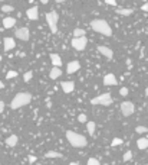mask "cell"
I'll use <instances>...</instances> for the list:
<instances>
[{
  "label": "cell",
  "mask_w": 148,
  "mask_h": 165,
  "mask_svg": "<svg viewBox=\"0 0 148 165\" xmlns=\"http://www.w3.org/2000/svg\"><path fill=\"white\" fill-rule=\"evenodd\" d=\"M88 45V38L82 36V38H72V48H75L76 51H83Z\"/></svg>",
  "instance_id": "52a82bcc"
},
{
  "label": "cell",
  "mask_w": 148,
  "mask_h": 165,
  "mask_svg": "<svg viewBox=\"0 0 148 165\" xmlns=\"http://www.w3.org/2000/svg\"><path fill=\"white\" fill-rule=\"evenodd\" d=\"M61 74H62L61 68L53 67L52 70H50V72H49V77L52 78V80H56V78H59V77H61Z\"/></svg>",
  "instance_id": "d6986e66"
},
{
  "label": "cell",
  "mask_w": 148,
  "mask_h": 165,
  "mask_svg": "<svg viewBox=\"0 0 148 165\" xmlns=\"http://www.w3.org/2000/svg\"><path fill=\"white\" fill-rule=\"evenodd\" d=\"M2 12H6V13L15 12V7H13V6H9V4H3V6H2Z\"/></svg>",
  "instance_id": "4316f807"
},
{
  "label": "cell",
  "mask_w": 148,
  "mask_h": 165,
  "mask_svg": "<svg viewBox=\"0 0 148 165\" xmlns=\"http://www.w3.org/2000/svg\"><path fill=\"white\" fill-rule=\"evenodd\" d=\"M118 84V80L114 74H107L104 77V85H116Z\"/></svg>",
  "instance_id": "5bb4252c"
},
{
  "label": "cell",
  "mask_w": 148,
  "mask_h": 165,
  "mask_svg": "<svg viewBox=\"0 0 148 165\" xmlns=\"http://www.w3.org/2000/svg\"><path fill=\"white\" fill-rule=\"evenodd\" d=\"M78 122H81V123H88L89 120H88V116L85 113H81L78 116Z\"/></svg>",
  "instance_id": "cb8c5ba5"
},
{
  "label": "cell",
  "mask_w": 148,
  "mask_h": 165,
  "mask_svg": "<svg viewBox=\"0 0 148 165\" xmlns=\"http://www.w3.org/2000/svg\"><path fill=\"white\" fill-rule=\"evenodd\" d=\"M91 28L92 30L95 32H98V34L104 35V36H112V28L109 26L107 21H104V19H94V21H91Z\"/></svg>",
  "instance_id": "6da1fadb"
},
{
  "label": "cell",
  "mask_w": 148,
  "mask_h": 165,
  "mask_svg": "<svg viewBox=\"0 0 148 165\" xmlns=\"http://www.w3.org/2000/svg\"><path fill=\"white\" fill-rule=\"evenodd\" d=\"M74 38H82V36H85V30L82 29V28H76V29H74Z\"/></svg>",
  "instance_id": "7402d4cb"
},
{
  "label": "cell",
  "mask_w": 148,
  "mask_h": 165,
  "mask_svg": "<svg viewBox=\"0 0 148 165\" xmlns=\"http://www.w3.org/2000/svg\"><path fill=\"white\" fill-rule=\"evenodd\" d=\"M50 61H52V64H53V67H56V68L62 67V58L58 54H50Z\"/></svg>",
  "instance_id": "2e32d148"
},
{
  "label": "cell",
  "mask_w": 148,
  "mask_h": 165,
  "mask_svg": "<svg viewBox=\"0 0 148 165\" xmlns=\"http://www.w3.org/2000/svg\"><path fill=\"white\" fill-rule=\"evenodd\" d=\"M122 144H124V140L121 138H114L111 142V146H118V145H122Z\"/></svg>",
  "instance_id": "484cf974"
},
{
  "label": "cell",
  "mask_w": 148,
  "mask_h": 165,
  "mask_svg": "<svg viewBox=\"0 0 148 165\" xmlns=\"http://www.w3.org/2000/svg\"><path fill=\"white\" fill-rule=\"evenodd\" d=\"M137 146H138V149H147L148 148V138H141V139L137 140Z\"/></svg>",
  "instance_id": "ac0fdd59"
},
{
  "label": "cell",
  "mask_w": 148,
  "mask_h": 165,
  "mask_svg": "<svg viewBox=\"0 0 148 165\" xmlns=\"http://www.w3.org/2000/svg\"><path fill=\"white\" fill-rule=\"evenodd\" d=\"M134 112H135V106H134L132 102H122L121 103V113H122V116L129 117V116L134 114Z\"/></svg>",
  "instance_id": "8992f818"
},
{
  "label": "cell",
  "mask_w": 148,
  "mask_h": 165,
  "mask_svg": "<svg viewBox=\"0 0 148 165\" xmlns=\"http://www.w3.org/2000/svg\"><path fill=\"white\" fill-rule=\"evenodd\" d=\"M98 52L101 55H104L107 59H112V57H114V51H112L111 48L104 47V45H99L98 47Z\"/></svg>",
  "instance_id": "9c48e42d"
},
{
  "label": "cell",
  "mask_w": 148,
  "mask_h": 165,
  "mask_svg": "<svg viewBox=\"0 0 148 165\" xmlns=\"http://www.w3.org/2000/svg\"><path fill=\"white\" fill-rule=\"evenodd\" d=\"M17 77V71H15V70H12V71H9L7 74H6V78L7 80H10V78H16Z\"/></svg>",
  "instance_id": "f546056e"
},
{
  "label": "cell",
  "mask_w": 148,
  "mask_h": 165,
  "mask_svg": "<svg viewBox=\"0 0 148 165\" xmlns=\"http://www.w3.org/2000/svg\"><path fill=\"white\" fill-rule=\"evenodd\" d=\"M132 158V151H127V152L124 154V157H122V161L124 162H128L129 159Z\"/></svg>",
  "instance_id": "d4e9b609"
},
{
  "label": "cell",
  "mask_w": 148,
  "mask_h": 165,
  "mask_svg": "<svg viewBox=\"0 0 148 165\" xmlns=\"http://www.w3.org/2000/svg\"><path fill=\"white\" fill-rule=\"evenodd\" d=\"M145 96H148V87L145 89Z\"/></svg>",
  "instance_id": "74e56055"
},
{
  "label": "cell",
  "mask_w": 148,
  "mask_h": 165,
  "mask_svg": "<svg viewBox=\"0 0 148 165\" xmlns=\"http://www.w3.org/2000/svg\"><path fill=\"white\" fill-rule=\"evenodd\" d=\"M33 78V72L32 71H27V72H25V76H23V80L26 81V83H29L30 80Z\"/></svg>",
  "instance_id": "83f0119b"
},
{
  "label": "cell",
  "mask_w": 148,
  "mask_h": 165,
  "mask_svg": "<svg viewBox=\"0 0 148 165\" xmlns=\"http://www.w3.org/2000/svg\"><path fill=\"white\" fill-rule=\"evenodd\" d=\"M46 158H62V154L61 152H56V151H49V152L45 154Z\"/></svg>",
  "instance_id": "603a6c76"
},
{
  "label": "cell",
  "mask_w": 148,
  "mask_h": 165,
  "mask_svg": "<svg viewBox=\"0 0 148 165\" xmlns=\"http://www.w3.org/2000/svg\"><path fill=\"white\" fill-rule=\"evenodd\" d=\"M147 110H148V103H147Z\"/></svg>",
  "instance_id": "60d3db41"
},
{
  "label": "cell",
  "mask_w": 148,
  "mask_h": 165,
  "mask_svg": "<svg viewBox=\"0 0 148 165\" xmlns=\"http://www.w3.org/2000/svg\"><path fill=\"white\" fill-rule=\"evenodd\" d=\"M3 47H4V51L9 52V51H12L13 48L16 47V42H15V39H13V38L7 36V38H4V41H3Z\"/></svg>",
  "instance_id": "4fadbf2b"
},
{
  "label": "cell",
  "mask_w": 148,
  "mask_h": 165,
  "mask_svg": "<svg viewBox=\"0 0 148 165\" xmlns=\"http://www.w3.org/2000/svg\"><path fill=\"white\" fill-rule=\"evenodd\" d=\"M116 13H118V15H121V16H131L132 13H134V10H132V9L118 7V9H116Z\"/></svg>",
  "instance_id": "ffe728a7"
},
{
  "label": "cell",
  "mask_w": 148,
  "mask_h": 165,
  "mask_svg": "<svg viewBox=\"0 0 148 165\" xmlns=\"http://www.w3.org/2000/svg\"><path fill=\"white\" fill-rule=\"evenodd\" d=\"M3 87H4V83H3V81H2V80H0V90L3 89Z\"/></svg>",
  "instance_id": "8d00e7d4"
},
{
  "label": "cell",
  "mask_w": 148,
  "mask_h": 165,
  "mask_svg": "<svg viewBox=\"0 0 148 165\" xmlns=\"http://www.w3.org/2000/svg\"><path fill=\"white\" fill-rule=\"evenodd\" d=\"M87 165H101V162L96 159V158H89L87 162Z\"/></svg>",
  "instance_id": "4dcf8cb0"
},
{
  "label": "cell",
  "mask_w": 148,
  "mask_h": 165,
  "mask_svg": "<svg viewBox=\"0 0 148 165\" xmlns=\"http://www.w3.org/2000/svg\"><path fill=\"white\" fill-rule=\"evenodd\" d=\"M0 61H2V54H0Z\"/></svg>",
  "instance_id": "ab89813d"
},
{
  "label": "cell",
  "mask_w": 148,
  "mask_h": 165,
  "mask_svg": "<svg viewBox=\"0 0 148 165\" xmlns=\"http://www.w3.org/2000/svg\"><path fill=\"white\" fill-rule=\"evenodd\" d=\"M112 102H114V99H112V96L109 93H104L101 94V96H98V97H94L91 99V104H101V106H111Z\"/></svg>",
  "instance_id": "277c9868"
},
{
  "label": "cell",
  "mask_w": 148,
  "mask_h": 165,
  "mask_svg": "<svg viewBox=\"0 0 148 165\" xmlns=\"http://www.w3.org/2000/svg\"><path fill=\"white\" fill-rule=\"evenodd\" d=\"M58 13L56 12H48L46 13V22L49 25V29L52 34H56L58 32Z\"/></svg>",
  "instance_id": "5b68a950"
},
{
  "label": "cell",
  "mask_w": 148,
  "mask_h": 165,
  "mask_svg": "<svg viewBox=\"0 0 148 165\" xmlns=\"http://www.w3.org/2000/svg\"><path fill=\"white\" fill-rule=\"evenodd\" d=\"M69 165H79V164H76V162H70Z\"/></svg>",
  "instance_id": "f35d334b"
},
{
  "label": "cell",
  "mask_w": 148,
  "mask_h": 165,
  "mask_svg": "<svg viewBox=\"0 0 148 165\" xmlns=\"http://www.w3.org/2000/svg\"><path fill=\"white\" fill-rule=\"evenodd\" d=\"M128 93H129V91H128L127 87H122V89L119 90V94H121V96H127Z\"/></svg>",
  "instance_id": "1f68e13d"
},
{
  "label": "cell",
  "mask_w": 148,
  "mask_h": 165,
  "mask_svg": "<svg viewBox=\"0 0 148 165\" xmlns=\"http://www.w3.org/2000/svg\"><path fill=\"white\" fill-rule=\"evenodd\" d=\"M79 70H81L79 61H72V62H69L66 65V72H68V74H75V72L79 71Z\"/></svg>",
  "instance_id": "30bf717a"
},
{
  "label": "cell",
  "mask_w": 148,
  "mask_h": 165,
  "mask_svg": "<svg viewBox=\"0 0 148 165\" xmlns=\"http://www.w3.org/2000/svg\"><path fill=\"white\" fill-rule=\"evenodd\" d=\"M61 87H62V90H63V93L69 94V93H72V91L75 90V83H74V81H62Z\"/></svg>",
  "instance_id": "7c38bea8"
},
{
  "label": "cell",
  "mask_w": 148,
  "mask_h": 165,
  "mask_svg": "<svg viewBox=\"0 0 148 165\" xmlns=\"http://www.w3.org/2000/svg\"><path fill=\"white\" fill-rule=\"evenodd\" d=\"M105 3L109 4V6H116V2H114V0H107Z\"/></svg>",
  "instance_id": "d6a6232c"
},
{
  "label": "cell",
  "mask_w": 148,
  "mask_h": 165,
  "mask_svg": "<svg viewBox=\"0 0 148 165\" xmlns=\"http://www.w3.org/2000/svg\"><path fill=\"white\" fill-rule=\"evenodd\" d=\"M66 139L74 148H85L88 145V140L85 136H82L81 133H76L74 131H66Z\"/></svg>",
  "instance_id": "3957f363"
},
{
  "label": "cell",
  "mask_w": 148,
  "mask_h": 165,
  "mask_svg": "<svg viewBox=\"0 0 148 165\" xmlns=\"http://www.w3.org/2000/svg\"><path fill=\"white\" fill-rule=\"evenodd\" d=\"M87 127H88V133H89L91 136L95 135V129H96V125H95V122H88L87 123Z\"/></svg>",
  "instance_id": "44dd1931"
},
{
  "label": "cell",
  "mask_w": 148,
  "mask_h": 165,
  "mask_svg": "<svg viewBox=\"0 0 148 165\" xmlns=\"http://www.w3.org/2000/svg\"><path fill=\"white\" fill-rule=\"evenodd\" d=\"M15 35H16V38L20 39V41H29V38H30V32L27 28H19Z\"/></svg>",
  "instance_id": "ba28073f"
},
{
  "label": "cell",
  "mask_w": 148,
  "mask_h": 165,
  "mask_svg": "<svg viewBox=\"0 0 148 165\" xmlns=\"http://www.w3.org/2000/svg\"><path fill=\"white\" fill-rule=\"evenodd\" d=\"M17 142H19V138H17L16 135H10L7 139H6V145H7V146H10V148L16 146Z\"/></svg>",
  "instance_id": "e0dca14e"
},
{
  "label": "cell",
  "mask_w": 148,
  "mask_h": 165,
  "mask_svg": "<svg viewBox=\"0 0 148 165\" xmlns=\"http://www.w3.org/2000/svg\"><path fill=\"white\" fill-rule=\"evenodd\" d=\"M141 10H142V12H148V3H144V4H142Z\"/></svg>",
  "instance_id": "836d02e7"
},
{
  "label": "cell",
  "mask_w": 148,
  "mask_h": 165,
  "mask_svg": "<svg viewBox=\"0 0 148 165\" xmlns=\"http://www.w3.org/2000/svg\"><path fill=\"white\" fill-rule=\"evenodd\" d=\"M15 25H16V19H15V17L7 16V17H4L3 19V28L4 29H10V28H13Z\"/></svg>",
  "instance_id": "9a60e30c"
},
{
  "label": "cell",
  "mask_w": 148,
  "mask_h": 165,
  "mask_svg": "<svg viewBox=\"0 0 148 165\" xmlns=\"http://www.w3.org/2000/svg\"><path fill=\"white\" fill-rule=\"evenodd\" d=\"M27 159H29V162H35V161H36V157H33V155H29V158H27Z\"/></svg>",
  "instance_id": "d590c367"
},
{
  "label": "cell",
  "mask_w": 148,
  "mask_h": 165,
  "mask_svg": "<svg viewBox=\"0 0 148 165\" xmlns=\"http://www.w3.org/2000/svg\"><path fill=\"white\" fill-rule=\"evenodd\" d=\"M30 102H32V94L27 93V91H22V93H17L16 96L13 97V100L10 102V109L17 110L23 106L30 104Z\"/></svg>",
  "instance_id": "7a4b0ae2"
},
{
  "label": "cell",
  "mask_w": 148,
  "mask_h": 165,
  "mask_svg": "<svg viewBox=\"0 0 148 165\" xmlns=\"http://www.w3.org/2000/svg\"><path fill=\"white\" fill-rule=\"evenodd\" d=\"M26 16L29 17L30 21H36L37 17H39V9H37V6H32V7L27 9L26 10Z\"/></svg>",
  "instance_id": "8fae6325"
},
{
  "label": "cell",
  "mask_w": 148,
  "mask_h": 165,
  "mask_svg": "<svg viewBox=\"0 0 148 165\" xmlns=\"http://www.w3.org/2000/svg\"><path fill=\"white\" fill-rule=\"evenodd\" d=\"M3 110H4V103L0 100V113H3Z\"/></svg>",
  "instance_id": "e575fe53"
},
{
  "label": "cell",
  "mask_w": 148,
  "mask_h": 165,
  "mask_svg": "<svg viewBox=\"0 0 148 165\" xmlns=\"http://www.w3.org/2000/svg\"><path fill=\"white\" fill-rule=\"evenodd\" d=\"M135 132H137V133H147L148 127L147 126H137L135 127Z\"/></svg>",
  "instance_id": "f1b7e54d"
}]
</instances>
